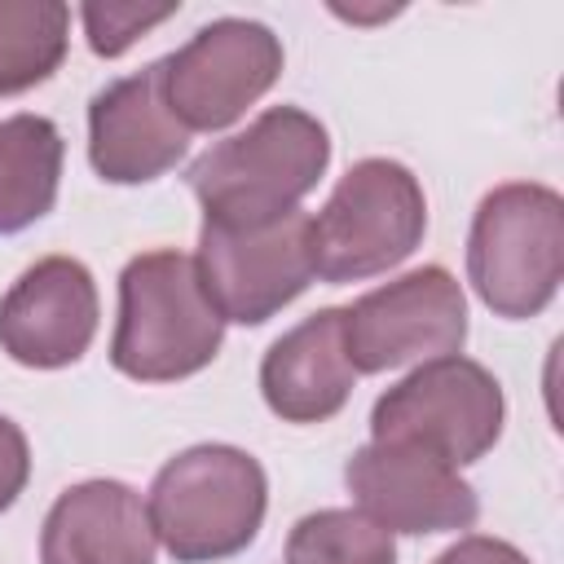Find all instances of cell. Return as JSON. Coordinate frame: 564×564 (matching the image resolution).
Masks as SVG:
<instances>
[{
	"label": "cell",
	"mask_w": 564,
	"mask_h": 564,
	"mask_svg": "<svg viewBox=\"0 0 564 564\" xmlns=\"http://www.w3.org/2000/svg\"><path fill=\"white\" fill-rule=\"evenodd\" d=\"M467 339V300L449 269L423 264L344 308V348L357 375L454 357Z\"/></svg>",
	"instance_id": "cell-8"
},
{
	"label": "cell",
	"mask_w": 564,
	"mask_h": 564,
	"mask_svg": "<svg viewBox=\"0 0 564 564\" xmlns=\"http://www.w3.org/2000/svg\"><path fill=\"white\" fill-rule=\"evenodd\" d=\"M189 132L167 106L163 57L106 84L88 106V163L110 185H145L176 167Z\"/></svg>",
	"instance_id": "cell-12"
},
{
	"label": "cell",
	"mask_w": 564,
	"mask_h": 564,
	"mask_svg": "<svg viewBox=\"0 0 564 564\" xmlns=\"http://www.w3.org/2000/svg\"><path fill=\"white\" fill-rule=\"evenodd\" d=\"M26 476H31V449H26V436L13 419L0 414V511H9L18 502V494L26 489Z\"/></svg>",
	"instance_id": "cell-19"
},
{
	"label": "cell",
	"mask_w": 564,
	"mask_h": 564,
	"mask_svg": "<svg viewBox=\"0 0 564 564\" xmlns=\"http://www.w3.org/2000/svg\"><path fill=\"white\" fill-rule=\"evenodd\" d=\"M62 132L44 115L0 119V234L44 220L57 203Z\"/></svg>",
	"instance_id": "cell-15"
},
{
	"label": "cell",
	"mask_w": 564,
	"mask_h": 564,
	"mask_svg": "<svg viewBox=\"0 0 564 564\" xmlns=\"http://www.w3.org/2000/svg\"><path fill=\"white\" fill-rule=\"evenodd\" d=\"M198 278L225 322L260 326L282 313L313 278V216L291 212L269 225L234 229L203 220L198 229Z\"/></svg>",
	"instance_id": "cell-7"
},
{
	"label": "cell",
	"mask_w": 564,
	"mask_h": 564,
	"mask_svg": "<svg viewBox=\"0 0 564 564\" xmlns=\"http://www.w3.org/2000/svg\"><path fill=\"white\" fill-rule=\"evenodd\" d=\"M286 564H397L392 533L357 507H326L295 520Z\"/></svg>",
	"instance_id": "cell-17"
},
{
	"label": "cell",
	"mask_w": 564,
	"mask_h": 564,
	"mask_svg": "<svg viewBox=\"0 0 564 564\" xmlns=\"http://www.w3.org/2000/svg\"><path fill=\"white\" fill-rule=\"evenodd\" d=\"M427 229L419 176L397 159H361L344 172L313 220V269L322 282H361L401 264Z\"/></svg>",
	"instance_id": "cell-5"
},
{
	"label": "cell",
	"mask_w": 564,
	"mask_h": 564,
	"mask_svg": "<svg viewBox=\"0 0 564 564\" xmlns=\"http://www.w3.org/2000/svg\"><path fill=\"white\" fill-rule=\"evenodd\" d=\"M330 163L326 128L300 106H273L242 132L203 150L185 181L212 225H269L300 212V198Z\"/></svg>",
	"instance_id": "cell-1"
},
{
	"label": "cell",
	"mask_w": 564,
	"mask_h": 564,
	"mask_svg": "<svg viewBox=\"0 0 564 564\" xmlns=\"http://www.w3.org/2000/svg\"><path fill=\"white\" fill-rule=\"evenodd\" d=\"M264 467L238 445H194L167 458L145 511L176 564H216L247 551L264 524Z\"/></svg>",
	"instance_id": "cell-3"
},
{
	"label": "cell",
	"mask_w": 564,
	"mask_h": 564,
	"mask_svg": "<svg viewBox=\"0 0 564 564\" xmlns=\"http://www.w3.org/2000/svg\"><path fill=\"white\" fill-rule=\"evenodd\" d=\"M502 388L471 357H436L388 388L370 410V436L379 445H410L445 467H467L502 436Z\"/></svg>",
	"instance_id": "cell-6"
},
{
	"label": "cell",
	"mask_w": 564,
	"mask_h": 564,
	"mask_svg": "<svg viewBox=\"0 0 564 564\" xmlns=\"http://www.w3.org/2000/svg\"><path fill=\"white\" fill-rule=\"evenodd\" d=\"M181 4H84V31L97 57H119L123 48H132L145 31H154L159 22L176 18Z\"/></svg>",
	"instance_id": "cell-18"
},
{
	"label": "cell",
	"mask_w": 564,
	"mask_h": 564,
	"mask_svg": "<svg viewBox=\"0 0 564 564\" xmlns=\"http://www.w3.org/2000/svg\"><path fill=\"white\" fill-rule=\"evenodd\" d=\"M70 9L57 0H0V97L44 84L66 57Z\"/></svg>",
	"instance_id": "cell-16"
},
{
	"label": "cell",
	"mask_w": 564,
	"mask_h": 564,
	"mask_svg": "<svg viewBox=\"0 0 564 564\" xmlns=\"http://www.w3.org/2000/svg\"><path fill=\"white\" fill-rule=\"evenodd\" d=\"M282 75V44L264 22L216 18L163 57V93L185 132H216L247 115Z\"/></svg>",
	"instance_id": "cell-9"
},
{
	"label": "cell",
	"mask_w": 564,
	"mask_h": 564,
	"mask_svg": "<svg viewBox=\"0 0 564 564\" xmlns=\"http://www.w3.org/2000/svg\"><path fill=\"white\" fill-rule=\"evenodd\" d=\"M97 335L93 273L70 256L35 260L0 300V348L31 370H57L88 352Z\"/></svg>",
	"instance_id": "cell-11"
},
{
	"label": "cell",
	"mask_w": 564,
	"mask_h": 564,
	"mask_svg": "<svg viewBox=\"0 0 564 564\" xmlns=\"http://www.w3.org/2000/svg\"><path fill=\"white\" fill-rule=\"evenodd\" d=\"M432 564H529V560L511 542H502V538L471 533V538H458L449 551H441Z\"/></svg>",
	"instance_id": "cell-20"
},
{
	"label": "cell",
	"mask_w": 564,
	"mask_h": 564,
	"mask_svg": "<svg viewBox=\"0 0 564 564\" xmlns=\"http://www.w3.org/2000/svg\"><path fill=\"white\" fill-rule=\"evenodd\" d=\"M344 485L357 511L388 533H449L471 529L480 516L476 489L454 467L410 445H361L344 467Z\"/></svg>",
	"instance_id": "cell-10"
},
{
	"label": "cell",
	"mask_w": 564,
	"mask_h": 564,
	"mask_svg": "<svg viewBox=\"0 0 564 564\" xmlns=\"http://www.w3.org/2000/svg\"><path fill=\"white\" fill-rule=\"evenodd\" d=\"M357 370L344 348V308H322L273 339L260 361L264 405L282 423H326L344 410Z\"/></svg>",
	"instance_id": "cell-14"
},
{
	"label": "cell",
	"mask_w": 564,
	"mask_h": 564,
	"mask_svg": "<svg viewBox=\"0 0 564 564\" xmlns=\"http://www.w3.org/2000/svg\"><path fill=\"white\" fill-rule=\"evenodd\" d=\"M467 278L498 317H538L564 278V198L533 181L489 189L471 220Z\"/></svg>",
	"instance_id": "cell-4"
},
{
	"label": "cell",
	"mask_w": 564,
	"mask_h": 564,
	"mask_svg": "<svg viewBox=\"0 0 564 564\" xmlns=\"http://www.w3.org/2000/svg\"><path fill=\"white\" fill-rule=\"evenodd\" d=\"M159 538L145 498L123 480H84L57 494L40 533V564H154Z\"/></svg>",
	"instance_id": "cell-13"
},
{
	"label": "cell",
	"mask_w": 564,
	"mask_h": 564,
	"mask_svg": "<svg viewBox=\"0 0 564 564\" xmlns=\"http://www.w3.org/2000/svg\"><path fill=\"white\" fill-rule=\"evenodd\" d=\"M225 317L203 291L198 264L185 251H141L119 273V326L110 361L137 383L189 379L216 361Z\"/></svg>",
	"instance_id": "cell-2"
}]
</instances>
